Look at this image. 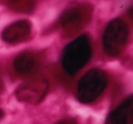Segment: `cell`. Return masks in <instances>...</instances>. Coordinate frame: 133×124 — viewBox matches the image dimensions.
Returning <instances> with one entry per match:
<instances>
[{
    "label": "cell",
    "instance_id": "obj_1",
    "mask_svg": "<svg viewBox=\"0 0 133 124\" xmlns=\"http://www.w3.org/2000/svg\"><path fill=\"white\" fill-rule=\"evenodd\" d=\"M92 53L90 39L81 35L71 41L65 48L62 55V67L69 75H75L89 61Z\"/></svg>",
    "mask_w": 133,
    "mask_h": 124
},
{
    "label": "cell",
    "instance_id": "obj_2",
    "mask_svg": "<svg viewBox=\"0 0 133 124\" xmlns=\"http://www.w3.org/2000/svg\"><path fill=\"white\" fill-rule=\"evenodd\" d=\"M108 85V76L99 69L89 70L78 84L77 97L82 103H91L96 100L105 90Z\"/></svg>",
    "mask_w": 133,
    "mask_h": 124
},
{
    "label": "cell",
    "instance_id": "obj_3",
    "mask_svg": "<svg viewBox=\"0 0 133 124\" xmlns=\"http://www.w3.org/2000/svg\"><path fill=\"white\" fill-rule=\"evenodd\" d=\"M129 38L128 25L120 18H115L108 24L103 34V48L110 57L119 55L125 48Z\"/></svg>",
    "mask_w": 133,
    "mask_h": 124
},
{
    "label": "cell",
    "instance_id": "obj_4",
    "mask_svg": "<svg viewBox=\"0 0 133 124\" xmlns=\"http://www.w3.org/2000/svg\"><path fill=\"white\" fill-rule=\"evenodd\" d=\"M46 80H34L21 85L16 91V96L20 101L29 104H37L46 96Z\"/></svg>",
    "mask_w": 133,
    "mask_h": 124
},
{
    "label": "cell",
    "instance_id": "obj_5",
    "mask_svg": "<svg viewBox=\"0 0 133 124\" xmlns=\"http://www.w3.org/2000/svg\"><path fill=\"white\" fill-rule=\"evenodd\" d=\"M31 33L30 23L26 20H19L8 26L2 33V38L9 44L25 41Z\"/></svg>",
    "mask_w": 133,
    "mask_h": 124
},
{
    "label": "cell",
    "instance_id": "obj_6",
    "mask_svg": "<svg viewBox=\"0 0 133 124\" xmlns=\"http://www.w3.org/2000/svg\"><path fill=\"white\" fill-rule=\"evenodd\" d=\"M131 108H132V97L130 96L126 99L109 115L106 120V124H129Z\"/></svg>",
    "mask_w": 133,
    "mask_h": 124
},
{
    "label": "cell",
    "instance_id": "obj_7",
    "mask_svg": "<svg viewBox=\"0 0 133 124\" xmlns=\"http://www.w3.org/2000/svg\"><path fill=\"white\" fill-rule=\"evenodd\" d=\"M14 69L19 75H28L37 68V58L32 53L23 52L14 60Z\"/></svg>",
    "mask_w": 133,
    "mask_h": 124
},
{
    "label": "cell",
    "instance_id": "obj_8",
    "mask_svg": "<svg viewBox=\"0 0 133 124\" xmlns=\"http://www.w3.org/2000/svg\"><path fill=\"white\" fill-rule=\"evenodd\" d=\"M83 19V13L78 8H66L59 17V24L64 28H71L78 26Z\"/></svg>",
    "mask_w": 133,
    "mask_h": 124
},
{
    "label": "cell",
    "instance_id": "obj_9",
    "mask_svg": "<svg viewBox=\"0 0 133 124\" xmlns=\"http://www.w3.org/2000/svg\"><path fill=\"white\" fill-rule=\"evenodd\" d=\"M13 9L18 11H29L34 6V0H9Z\"/></svg>",
    "mask_w": 133,
    "mask_h": 124
},
{
    "label": "cell",
    "instance_id": "obj_10",
    "mask_svg": "<svg viewBox=\"0 0 133 124\" xmlns=\"http://www.w3.org/2000/svg\"><path fill=\"white\" fill-rule=\"evenodd\" d=\"M56 124H77L74 120H61V121H58L57 123Z\"/></svg>",
    "mask_w": 133,
    "mask_h": 124
},
{
    "label": "cell",
    "instance_id": "obj_11",
    "mask_svg": "<svg viewBox=\"0 0 133 124\" xmlns=\"http://www.w3.org/2000/svg\"><path fill=\"white\" fill-rule=\"evenodd\" d=\"M2 117H3V110L2 109H0V119L2 118Z\"/></svg>",
    "mask_w": 133,
    "mask_h": 124
}]
</instances>
